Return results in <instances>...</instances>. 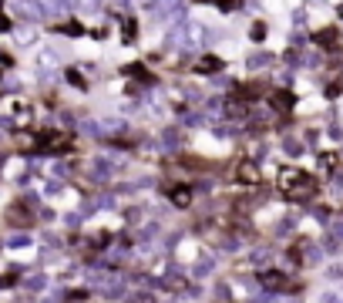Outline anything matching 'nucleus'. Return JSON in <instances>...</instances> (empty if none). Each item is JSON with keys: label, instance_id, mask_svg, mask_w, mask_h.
<instances>
[{"label": "nucleus", "instance_id": "obj_1", "mask_svg": "<svg viewBox=\"0 0 343 303\" xmlns=\"http://www.w3.org/2000/svg\"><path fill=\"white\" fill-rule=\"evenodd\" d=\"M280 185H283V192H286L289 199H296V202L310 199L313 192H316V182H313L310 176H303V172H283Z\"/></svg>", "mask_w": 343, "mask_h": 303}, {"label": "nucleus", "instance_id": "obj_2", "mask_svg": "<svg viewBox=\"0 0 343 303\" xmlns=\"http://www.w3.org/2000/svg\"><path fill=\"white\" fill-rule=\"evenodd\" d=\"M236 179L246 182V185H256L259 182V165H256V162H239V165H236Z\"/></svg>", "mask_w": 343, "mask_h": 303}, {"label": "nucleus", "instance_id": "obj_3", "mask_svg": "<svg viewBox=\"0 0 343 303\" xmlns=\"http://www.w3.org/2000/svg\"><path fill=\"white\" fill-rule=\"evenodd\" d=\"M14 14L34 20V17H40V4H34V0H14Z\"/></svg>", "mask_w": 343, "mask_h": 303}, {"label": "nucleus", "instance_id": "obj_4", "mask_svg": "<svg viewBox=\"0 0 343 303\" xmlns=\"http://www.w3.org/2000/svg\"><path fill=\"white\" fill-rule=\"evenodd\" d=\"M272 108H276V112H289V108H293V95H289V91H276V95H272Z\"/></svg>", "mask_w": 343, "mask_h": 303}, {"label": "nucleus", "instance_id": "obj_5", "mask_svg": "<svg viewBox=\"0 0 343 303\" xmlns=\"http://www.w3.org/2000/svg\"><path fill=\"white\" fill-rule=\"evenodd\" d=\"M263 283L269 290H283V287H289V279L283 276V273H263Z\"/></svg>", "mask_w": 343, "mask_h": 303}, {"label": "nucleus", "instance_id": "obj_6", "mask_svg": "<svg viewBox=\"0 0 343 303\" xmlns=\"http://www.w3.org/2000/svg\"><path fill=\"white\" fill-rule=\"evenodd\" d=\"M7 219H10V223H17V226H27V223H31V212H27V209H20V206H14L7 212Z\"/></svg>", "mask_w": 343, "mask_h": 303}, {"label": "nucleus", "instance_id": "obj_7", "mask_svg": "<svg viewBox=\"0 0 343 303\" xmlns=\"http://www.w3.org/2000/svg\"><path fill=\"white\" fill-rule=\"evenodd\" d=\"M168 196H172V202H175V206H189V199H192V192L185 189V185H175Z\"/></svg>", "mask_w": 343, "mask_h": 303}, {"label": "nucleus", "instance_id": "obj_8", "mask_svg": "<svg viewBox=\"0 0 343 303\" xmlns=\"http://www.w3.org/2000/svg\"><path fill=\"white\" fill-rule=\"evenodd\" d=\"M199 71L202 74H216V71H222V61H219V57H202Z\"/></svg>", "mask_w": 343, "mask_h": 303}, {"label": "nucleus", "instance_id": "obj_9", "mask_svg": "<svg viewBox=\"0 0 343 303\" xmlns=\"http://www.w3.org/2000/svg\"><path fill=\"white\" fill-rule=\"evenodd\" d=\"M316 40L323 44V48H336V31H319Z\"/></svg>", "mask_w": 343, "mask_h": 303}, {"label": "nucleus", "instance_id": "obj_10", "mask_svg": "<svg viewBox=\"0 0 343 303\" xmlns=\"http://www.w3.org/2000/svg\"><path fill=\"white\" fill-rule=\"evenodd\" d=\"M283 148H286V155H300V152H303V145L296 142V138H286V145H283Z\"/></svg>", "mask_w": 343, "mask_h": 303}, {"label": "nucleus", "instance_id": "obj_11", "mask_svg": "<svg viewBox=\"0 0 343 303\" xmlns=\"http://www.w3.org/2000/svg\"><path fill=\"white\" fill-rule=\"evenodd\" d=\"M121 27H125V37H135V31H138V24L131 20V17H125V24Z\"/></svg>", "mask_w": 343, "mask_h": 303}, {"label": "nucleus", "instance_id": "obj_12", "mask_svg": "<svg viewBox=\"0 0 343 303\" xmlns=\"http://www.w3.org/2000/svg\"><path fill=\"white\" fill-rule=\"evenodd\" d=\"M319 165L327 168V172H330V168H336V155H330V152H327V155H323V159H319Z\"/></svg>", "mask_w": 343, "mask_h": 303}, {"label": "nucleus", "instance_id": "obj_13", "mask_svg": "<svg viewBox=\"0 0 343 303\" xmlns=\"http://www.w3.org/2000/svg\"><path fill=\"white\" fill-rule=\"evenodd\" d=\"M249 64H253V68H263V64H269V57H266V54H256Z\"/></svg>", "mask_w": 343, "mask_h": 303}, {"label": "nucleus", "instance_id": "obj_14", "mask_svg": "<svg viewBox=\"0 0 343 303\" xmlns=\"http://www.w3.org/2000/svg\"><path fill=\"white\" fill-rule=\"evenodd\" d=\"M67 81H71V84H78V88H81V84H84V78H81L78 71H67Z\"/></svg>", "mask_w": 343, "mask_h": 303}, {"label": "nucleus", "instance_id": "obj_15", "mask_svg": "<svg viewBox=\"0 0 343 303\" xmlns=\"http://www.w3.org/2000/svg\"><path fill=\"white\" fill-rule=\"evenodd\" d=\"M61 31H64V34H81V24H74V20H71V24H64Z\"/></svg>", "mask_w": 343, "mask_h": 303}, {"label": "nucleus", "instance_id": "obj_16", "mask_svg": "<svg viewBox=\"0 0 343 303\" xmlns=\"http://www.w3.org/2000/svg\"><path fill=\"white\" fill-rule=\"evenodd\" d=\"M263 34H266L263 24H256V27H253V37H256V40H263Z\"/></svg>", "mask_w": 343, "mask_h": 303}, {"label": "nucleus", "instance_id": "obj_17", "mask_svg": "<svg viewBox=\"0 0 343 303\" xmlns=\"http://www.w3.org/2000/svg\"><path fill=\"white\" fill-rule=\"evenodd\" d=\"M340 14H343V7H340Z\"/></svg>", "mask_w": 343, "mask_h": 303}]
</instances>
